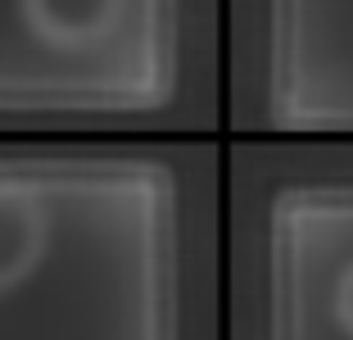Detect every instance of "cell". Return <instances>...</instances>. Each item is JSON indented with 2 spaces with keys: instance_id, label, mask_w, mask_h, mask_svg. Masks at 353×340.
<instances>
[{
  "instance_id": "6da1fadb",
  "label": "cell",
  "mask_w": 353,
  "mask_h": 340,
  "mask_svg": "<svg viewBox=\"0 0 353 340\" xmlns=\"http://www.w3.org/2000/svg\"><path fill=\"white\" fill-rule=\"evenodd\" d=\"M127 0H19V19L50 55L100 50L123 23Z\"/></svg>"
},
{
  "instance_id": "7a4b0ae2",
  "label": "cell",
  "mask_w": 353,
  "mask_h": 340,
  "mask_svg": "<svg viewBox=\"0 0 353 340\" xmlns=\"http://www.w3.org/2000/svg\"><path fill=\"white\" fill-rule=\"evenodd\" d=\"M322 331H326V336H331V340H353V336H344V331H335V327H326V322H322ZM272 340H281V336H272Z\"/></svg>"
}]
</instances>
